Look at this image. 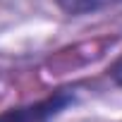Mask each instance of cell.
<instances>
[{
  "label": "cell",
  "instance_id": "obj_1",
  "mask_svg": "<svg viewBox=\"0 0 122 122\" xmlns=\"http://www.w3.org/2000/svg\"><path fill=\"white\" fill-rule=\"evenodd\" d=\"M70 93H55L53 98H46L36 105L29 108H19L15 112H5L0 115V122H48L53 115H57L67 103H70Z\"/></svg>",
  "mask_w": 122,
  "mask_h": 122
},
{
  "label": "cell",
  "instance_id": "obj_2",
  "mask_svg": "<svg viewBox=\"0 0 122 122\" xmlns=\"http://www.w3.org/2000/svg\"><path fill=\"white\" fill-rule=\"evenodd\" d=\"M55 5L62 10L65 15L79 17V15H93L115 5H122V0H55Z\"/></svg>",
  "mask_w": 122,
  "mask_h": 122
},
{
  "label": "cell",
  "instance_id": "obj_3",
  "mask_svg": "<svg viewBox=\"0 0 122 122\" xmlns=\"http://www.w3.org/2000/svg\"><path fill=\"white\" fill-rule=\"evenodd\" d=\"M110 79H112L117 86H122V57H117L115 62H112V67H110Z\"/></svg>",
  "mask_w": 122,
  "mask_h": 122
}]
</instances>
